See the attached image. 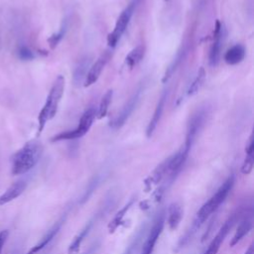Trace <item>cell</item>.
Here are the masks:
<instances>
[{
    "instance_id": "1",
    "label": "cell",
    "mask_w": 254,
    "mask_h": 254,
    "mask_svg": "<svg viewBox=\"0 0 254 254\" xmlns=\"http://www.w3.org/2000/svg\"><path fill=\"white\" fill-rule=\"evenodd\" d=\"M43 153L40 141L34 139L24 144L11 158V173L14 176L26 174L39 162Z\"/></svg>"
},
{
    "instance_id": "2",
    "label": "cell",
    "mask_w": 254,
    "mask_h": 254,
    "mask_svg": "<svg viewBox=\"0 0 254 254\" xmlns=\"http://www.w3.org/2000/svg\"><path fill=\"white\" fill-rule=\"evenodd\" d=\"M64 90V77L63 75H58L55 79L49 94L47 96L46 102L42 107L38 116V135L42 133L48 121L53 119L58 112L59 104L63 97Z\"/></svg>"
},
{
    "instance_id": "3",
    "label": "cell",
    "mask_w": 254,
    "mask_h": 254,
    "mask_svg": "<svg viewBox=\"0 0 254 254\" xmlns=\"http://www.w3.org/2000/svg\"><path fill=\"white\" fill-rule=\"evenodd\" d=\"M233 183L234 178L231 176L219 187L216 192L199 208L195 217L196 226H199L201 223H203L225 200L226 196L228 195L233 187Z\"/></svg>"
},
{
    "instance_id": "4",
    "label": "cell",
    "mask_w": 254,
    "mask_h": 254,
    "mask_svg": "<svg viewBox=\"0 0 254 254\" xmlns=\"http://www.w3.org/2000/svg\"><path fill=\"white\" fill-rule=\"evenodd\" d=\"M95 117H96V108L94 106H89L81 115L76 128H74L73 130L61 132L55 135L51 139V141L57 142V141H63V140H72V139H77L84 136L90 129Z\"/></svg>"
},
{
    "instance_id": "5",
    "label": "cell",
    "mask_w": 254,
    "mask_h": 254,
    "mask_svg": "<svg viewBox=\"0 0 254 254\" xmlns=\"http://www.w3.org/2000/svg\"><path fill=\"white\" fill-rule=\"evenodd\" d=\"M139 2H140V0H132L128 4V6L121 12L119 17L117 18V21L115 23L113 31L107 37V43H108L109 47L113 48L116 46V44L120 40L121 36L125 32Z\"/></svg>"
},
{
    "instance_id": "6",
    "label": "cell",
    "mask_w": 254,
    "mask_h": 254,
    "mask_svg": "<svg viewBox=\"0 0 254 254\" xmlns=\"http://www.w3.org/2000/svg\"><path fill=\"white\" fill-rule=\"evenodd\" d=\"M208 115V109L205 107H201L197 109L190 118L187 128V136L185 142V148L190 150L195 138L197 137L198 133L202 129L205 124L206 118Z\"/></svg>"
},
{
    "instance_id": "7",
    "label": "cell",
    "mask_w": 254,
    "mask_h": 254,
    "mask_svg": "<svg viewBox=\"0 0 254 254\" xmlns=\"http://www.w3.org/2000/svg\"><path fill=\"white\" fill-rule=\"evenodd\" d=\"M226 35L227 33L224 25L221 24L219 21H217L215 25L213 40H212V44L209 51V57H208L209 64L211 66H215L219 63L220 55H221V51L223 48V43L225 41Z\"/></svg>"
},
{
    "instance_id": "8",
    "label": "cell",
    "mask_w": 254,
    "mask_h": 254,
    "mask_svg": "<svg viewBox=\"0 0 254 254\" xmlns=\"http://www.w3.org/2000/svg\"><path fill=\"white\" fill-rule=\"evenodd\" d=\"M143 90H144V86L141 84L136 89V91L132 94V96L128 99V101L125 103V105L123 106L120 113H118V115L111 122V124H110L111 127L120 128L126 122V120L130 117V115L132 114V112L136 108V106H137V104L140 100V97H141V94H142Z\"/></svg>"
},
{
    "instance_id": "9",
    "label": "cell",
    "mask_w": 254,
    "mask_h": 254,
    "mask_svg": "<svg viewBox=\"0 0 254 254\" xmlns=\"http://www.w3.org/2000/svg\"><path fill=\"white\" fill-rule=\"evenodd\" d=\"M109 58H110L109 52H105L89 67V69L87 70V73L85 75L84 81H83L85 87L90 86V85H92L93 83H95L97 81V79L99 78V76H100L104 66L106 65Z\"/></svg>"
},
{
    "instance_id": "10",
    "label": "cell",
    "mask_w": 254,
    "mask_h": 254,
    "mask_svg": "<svg viewBox=\"0 0 254 254\" xmlns=\"http://www.w3.org/2000/svg\"><path fill=\"white\" fill-rule=\"evenodd\" d=\"M164 222H165V219H164L163 215H161L157 218V220L155 221L153 227L151 228L150 233L142 247L141 254H152L155 244H156L160 234L162 233V230L164 227Z\"/></svg>"
},
{
    "instance_id": "11",
    "label": "cell",
    "mask_w": 254,
    "mask_h": 254,
    "mask_svg": "<svg viewBox=\"0 0 254 254\" xmlns=\"http://www.w3.org/2000/svg\"><path fill=\"white\" fill-rule=\"evenodd\" d=\"M234 221H235V216L234 215L232 217H230L228 220L225 221V223L219 229V231L217 232L215 237L212 239L211 243L209 244V246L206 249V251L204 252V254H217L221 243L225 239V237H226L228 231L230 230V228L232 227Z\"/></svg>"
},
{
    "instance_id": "12",
    "label": "cell",
    "mask_w": 254,
    "mask_h": 254,
    "mask_svg": "<svg viewBox=\"0 0 254 254\" xmlns=\"http://www.w3.org/2000/svg\"><path fill=\"white\" fill-rule=\"evenodd\" d=\"M167 97H168V90L165 89V90L162 92V94H161V96H160V98H159V100H158V103H157L156 108H155V110H154L153 116H152V118H151V120H150V122H149V124H148V126H147L146 135H147L148 138H150V137L153 135L155 129L157 128L158 123L160 122V119H161L162 114H163V111H164L165 103H166V101H167Z\"/></svg>"
},
{
    "instance_id": "13",
    "label": "cell",
    "mask_w": 254,
    "mask_h": 254,
    "mask_svg": "<svg viewBox=\"0 0 254 254\" xmlns=\"http://www.w3.org/2000/svg\"><path fill=\"white\" fill-rule=\"evenodd\" d=\"M27 183L24 180L17 181L14 184H12L1 195H0V205H4L6 203H9L10 201L16 199L18 196H20L24 190H26Z\"/></svg>"
},
{
    "instance_id": "14",
    "label": "cell",
    "mask_w": 254,
    "mask_h": 254,
    "mask_svg": "<svg viewBox=\"0 0 254 254\" xmlns=\"http://www.w3.org/2000/svg\"><path fill=\"white\" fill-rule=\"evenodd\" d=\"M245 57V48L240 45L236 44L233 47H231L224 55V62L227 64L233 65L241 63Z\"/></svg>"
},
{
    "instance_id": "15",
    "label": "cell",
    "mask_w": 254,
    "mask_h": 254,
    "mask_svg": "<svg viewBox=\"0 0 254 254\" xmlns=\"http://www.w3.org/2000/svg\"><path fill=\"white\" fill-rule=\"evenodd\" d=\"M182 218H183L182 206L177 202L171 203L168 209V218H167V223L169 228L171 230L177 229Z\"/></svg>"
},
{
    "instance_id": "16",
    "label": "cell",
    "mask_w": 254,
    "mask_h": 254,
    "mask_svg": "<svg viewBox=\"0 0 254 254\" xmlns=\"http://www.w3.org/2000/svg\"><path fill=\"white\" fill-rule=\"evenodd\" d=\"M60 226H61L60 223L54 225V226L46 233V235L41 239V241H40L39 243H37L35 246H33V247L27 252V254H37V253L40 252L43 248H45V247L50 243V241L55 237V235L57 234V232H58L59 229H60Z\"/></svg>"
},
{
    "instance_id": "17",
    "label": "cell",
    "mask_w": 254,
    "mask_h": 254,
    "mask_svg": "<svg viewBox=\"0 0 254 254\" xmlns=\"http://www.w3.org/2000/svg\"><path fill=\"white\" fill-rule=\"evenodd\" d=\"M246 157L244 159V162L241 167V173L243 175H248L251 173L254 165V143H253V137L251 136L248 142V145L246 147Z\"/></svg>"
},
{
    "instance_id": "18",
    "label": "cell",
    "mask_w": 254,
    "mask_h": 254,
    "mask_svg": "<svg viewBox=\"0 0 254 254\" xmlns=\"http://www.w3.org/2000/svg\"><path fill=\"white\" fill-rule=\"evenodd\" d=\"M251 227H252V222H251L250 218H244L243 220H241L234 235L232 236V238L230 240V246L231 247L235 246L250 231Z\"/></svg>"
},
{
    "instance_id": "19",
    "label": "cell",
    "mask_w": 254,
    "mask_h": 254,
    "mask_svg": "<svg viewBox=\"0 0 254 254\" xmlns=\"http://www.w3.org/2000/svg\"><path fill=\"white\" fill-rule=\"evenodd\" d=\"M145 54V47L143 45H138L133 50L130 51V53L125 58V64L130 67L136 66L143 59Z\"/></svg>"
},
{
    "instance_id": "20",
    "label": "cell",
    "mask_w": 254,
    "mask_h": 254,
    "mask_svg": "<svg viewBox=\"0 0 254 254\" xmlns=\"http://www.w3.org/2000/svg\"><path fill=\"white\" fill-rule=\"evenodd\" d=\"M134 202V198H132L130 201H128V203H126L116 214L115 216L112 218V220L109 222L108 224V230H109V233H113L118 227L119 225L121 224L126 212L129 210V208L131 207V205L133 204Z\"/></svg>"
},
{
    "instance_id": "21",
    "label": "cell",
    "mask_w": 254,
    "mask_h": 254,
    "mask_svg": "<svg viewBox=\"0 0 254 254\" xmlns=\"http://www.w3.org/2000/svg\"><path fill=\"white\" fill-rule=\"evenodd\" d=\"M89 63L90 61L85 58L82 59L81 61L78 62V64H76L74 70H73V81L75 84H79L80 82L84 81L85 75L87 73V69L89 66Z\"/></svg>"
},
{
    "instance_id": "22",
    "label": "cell",
    "mask_w": 254,
    "mask_h": 254,
    "mask_svg": "<svg viewBox=\"0 0 254 254\" xmlns=\"http://www.w3.org/2000/svg\"><path fill=\"white\" fill-rule=\"evenodd\" d=\"M112 96H113V90H112V89H108V90L104 93V95L102 96V98H101V100H100L99 106H98V108H97V110H96L97 118L101 119V118H103V117L107 114L109 105H110V103H111Z\"/></svg>"
},
{
    "instance_id": "23",
    "label": "cell",
    "mask_w": 254,
    "mask_h": 254,
    "mask_svg": "<svg viewBox=\"0 0 254 254\" xmlns=\"http://www.w3.org/2000/svg\"><path fill=\"white\" fill-rule=\"evenodd\" d=\"M204 80H205V71H204L203 67H200L196 76H195V78L193 79V81L190 85V87L187 91V94L189 96H191V95L195 94L201 88V86L203 85Z\"/></svg>"
},
{
    "instance_id": "24",
    "label": "cell",
    "mask_w": 254,
    "mask_h": 254,
    "mask_svg": "<svg viewBox=\"0 0 254 254\" xmlns=\"http://www.w3.org/2000/svg\"><path fill=\"white\" fill-rule=\"evenodd\" d=\"M185 55H186V49H185V48L179 51V53H178L177 56H176V59H174L173 63H172V64L169 65V67L167 68V70H166V72H165V75H164V77H163V82H166V81L172 76V74H173L174 71L177 69V67H178V65L180 64V63L182 62V60L184 59Z\"/></svg>"
},
{
    "instance_id": "25",
    "label": "cell",
    "mask_w": 254,
    "mask_h": 254,
    "mask_svg": "<svg viewBox=\"0 0 254 254\" xmlns=\"http://www.w3.org/2000/svg\"><path fill=\"white\" fill-rule=\"evenodd\" d=\"M89 227H90V225L85 226V227L73 238L72 242L69 244V247H68V249H67L68 254H77V252H78V250H79V247H80V244H81L83 238L85 237L86 233L88 232Z\"/></svg>"
},
{
    "instance_id": "26",
    "label": "cell",
    "mask_w": 254,
    "mask_h": 254,
    "mask_svg": "<svg viewBox=\"0 0 254 254\" xmlns=\"http://www.w3.org/2000/svg\"><path fill=\"white\" fill-rule=\"evenodd\" d=\"M66 27H67L66 21L64 20V21L63 22V25H62V27L60 28V30H59L56 34L52 35V36L48 39L49 45H50V47H51L52 49H55V48L58 46V44L61 42V40L64 38V34H65V31H66Z\"/></svg>"
},
{
    "instance_id": "27",
    "label": "cell",
    "mask_w": 254,
    "mask_h": 254,
    "mask_svg": "<svg viewBox=\"0 0 254 254\" xmlns=\"http://www.w3.org/2000/svg\"><path fill=\"white\" fill-rule=\"evenodd\" d=\"M18 56L21 60H24V61H28V60H32L35 58V54L34 52L26 47V46H21L19 49H18Z\"/></svg>"
},
{
    "instance_id": "28",
    "label": "cell",
    "mask_w": 254,
    "mask_h": 254,
    "mask_svg": "<svg viewBox=\"0 0 254 254\" xmlns=\"http://www.w3.org/2000/svg\"><path fill=\"white\" fill-rule=\"evenodd\" d=\"M8 236H9V231L8 230H2L0 232V254H1L2 249H3V247H4V245L7 241Z\"/></svg>"
},
{
    "instance_id": "29",
    "label": "cell",
    "mask_w": 254,
    "mask_h": 254,
    "mask_svg": "<svg viewBox=\"0 0 254 254\" xmlns=\"http://www.w3.org/2000/svg\"><path fill=\"white\" fill-rule=\"evenodd\" d=\"M244 254H254V246H253V244H250V246L247 248V250L245 251Z\"/></svg>"
},
{
    "instance_id": "30",
    "label": "cell",
    "mask_w": 254,
    "mask_h": 254,
    "mask_svg": "<svg viewBox=\"0 0 254 254\" xmlns=\"http://www.w3.org/2000/svg\"><path fill=\"white\" fill-rule=\"evenodd\" d=\"M129 253H130V248H129L125 253H123V254H129Z\"/></svg>"
}]
</instances>
